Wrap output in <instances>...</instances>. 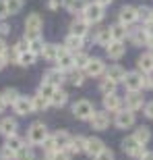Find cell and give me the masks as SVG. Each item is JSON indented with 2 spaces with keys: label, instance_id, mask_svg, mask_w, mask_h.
Listing matches in <instances>:
<instances>
[{
  "label": "cell",
  "instance_id": "6da1fadb",
  "mask_svg": "<svg viewBox=\"0 0 153 160\" xmlns=\"http://www.w3.org/2000/svg\"><path fill=\"white\" fill-rule=\"evenodd\" d=\"M48 137V129L44 123H33L27 129V142H29V146H41V143L46 142Z\"/></svg>",
  "mask_w": 153,
  "mask_h": 160
},
{
  "label": "cell",
  "instance_id": "ffe728a7",
  "mask_svg": "<svg viewBox=\"0 0 153 160\" xmlns=\"http://www.w3.org/2000/svg\"><path fill=\"white\" fill-rule=\"evenodd\" d=\"M128 25H122V23H116L110 27V33H112V42H124L128 38Z\"/></svg>",
  "mask_w": 153,
  "mask_h": 160
},
{
  "label": "cell",
  "instance_id": "7dc6e473",
  "mask_svg": "<svg viewBox=\"0 0 153 160\" xmlns=\"http://www.w3.org/2000/svg\"><path fill=\"white\" fill-rule=\"evenodd\" d=\"M145 89H153V71L151 73H145V83H143Z\"/></svg>",
  "mask_w": 153,
  "mask_h": 160
},
{
  "label": "cell",
  "instance_id": "8992f818",
  "mask_svg": "<svg viewBox=\"0 0 153 160\" xmlns=\"http://www.w3.org/2000/svg\"><path fill=\"white\" fill-rule=\"evenodd\" d=\"M56 65H58L60 71L68 73L71 69H75V54L66 48H60L58 50V58H56Z\"/></svg>",
  "mask_w": 153,
  "mask_h": 160
},
{
  "label": "cell",
  "instance_id": "f907efd6",
  "mask_svg": "<svg viewBox=\"0 0 153 160\" xmlns=\"http://www.w3.org/2000/svg\"><path fill=\"white\" fill-rule=\"evenodd\" d=\"M8 33H11V25L0 21V36H8Z\"/></svg>",
  "mask_w": 153,
  "mask_h": 160
},
{
  "label": "cell",
  "instance_id": "ac0fdd59",
  "mask_svg": "<svg viewBox=\"0 0 153 160\" xmlns=\"http://www.w3.org/2000/svg\"><path fill=\"white\" fill-rule=\"evenodd\" d=\"M17 129H19L17 121H15V119H11V117H4V119L0 121V133H2L4 137L15 135V133H17Z\"/></svg>",
  "mask_w": 153,
  "mask_h": 160
},
{
  "label": "cell",
  "instance_id": "f35d334b",
  "mask_svg": "<svg viewBox=\"0 0 153 160\" xmlns=\"http://www.w3.org/2000/svg\"><path fill=\"white\" fill-rule=\"evenodd\" d=\"M19 92L15 88H6L4 92H2V98H4V102L6 104H15V102H17V98H19Z\"/></svg>",
  "mask_w": 153,
  "mask_h": 160
},
{
  "label": "cell",
  "instance_id": "4dcf8cb0",
  "mask_svg": "<svg viewBox=\"0 0 153 160\" xmlns=\"http://www.w3.org/2000/svg\"><path fill=\"white\" fill-rule=\"evenodd\" d=\"M66 79H68V83H72L75 88H79V85H83L85 73H83L81 69H71V71L66 73Z\"/></svg>",
  "mask_w": 153,
  "mask_h": 160
},
{
  "label": "cell",
  "instance_id": "30bf717a",
  "mask_svg": "<svg viewBox=\"0 0 153 160\" xmlns=\"http://www.w3.org/2000/svg\"><path fill=\"white\" fill-rule=\"evenodd\" d=\"M114 123H116L118 129H128V127H132V125H135V112H132V110L122 108V110H118V112H116Z\"/></svg>",
  "mask_w": 153,
  "mask_h": 160
},
{
  "label": "cell",
  "instance_id": "7c38bea8",
  "mask_svg": "<svg viewBox=\"0 0 153 160\" xmlns=\"http://www.w3.org/2000/svg\"><path fill=\"white\" fill-rule=\"evenodd\" d=\"M104 148H106V146H104V142H101L100 137H85V148H83L85 154H89V156L95 158Z\"/></svg>",
  "mask_w": 153,
  "mask_h": 160
},
{
  "label": "cell",
  "instance_id": "681fc988",
  "mask_svg": "<svg viewBox=\"0 0 153 160\" xmlns=\"http://www.w3.org/2000/svg\"><path fill=\"white\" fill-rule=\"evenodd\" d=\"M8 17V11H6V2L4 0H0V21H4Z\"/></svg>",
  "mask_w": 153,
  "mask_h": 160
},
{
  "label": "cell",
  "instance_id": "1f68e13d",
  "mask_svg": "<svg viewBox=\"0 0 153 160\" xmlns=\"http://www.w3.org/2000/svg\"><path fill=\"white\" fill-rule=\"evenodd\" d=\"M58 50H60V46H56V44H44L41 56H44L46 60H54V62H56V58H58Z\"/></svg>",
  "mask_w": 153,
  "mask_h": 160
},
{
  "label": "cell",
  "instance_id": "f5cc1de1",
  "mask_svg": "<svg viewBox=\"0 0 153 160\" xmlns=\"http://www.w3.org/2000/svg\"><path fill=\"white\" fill-rule=\"evenodd\" d=\"M143 27H145V31H147V36L151 38V36H153V19H151V21H147Z\"/></svg>",
  "mask_w": 153,
  "mask_h": 160
},
{
  "label": "cell",
  "instance_id": "e0dca14e",
  "mask_svg": "<svg viewBox=\"0 0 153 160\" xmlns=\"http://www.w3.org/2000/svg\"><path fill=\"white\" fill-rule=\"evenodd\" d=\"M68 29H71V33L72 36H79V38H85L89 33V23L87 21H85V19H75V21H72L71 23V27H68Z\"/></svg>",
  "mask_w": 153,
  "mask_h": 160
},
{
  "label": "cell",
  "instance_id": "74e56055",
  "mask_svg": "<svg viewBox=\"0 0 153 160\" xmlns=\"http://www.w3.org/2000/svg\"><path fill=\"white\" fill-rule=\"evenodd\" d=\"M54 92H56V88H54L52 83H48V81H41V83H39V89H37V94L44 96V98H48V100L52 98Z\"/></svg>",
  "mask_w": 153,
  "mask_h": 160
},
{
  "label": "cell",
  "instance_id": "9c48e42d",
  "mask_svg": "<svg viewBox=\"0 0 153 160\" xmlns=\"http://www.w3.org/2000/svg\"><path fill=\"white\" fill-rule=\"evenodd\" d=\"M135 21H139V11H137V6H122L120 12H118V23L122 25H132Z\"/></svg>",
  "mask_w": 153,
  "mask_h": 160
},
{
  "label": "cell",
  "instance_id": "d4e9b609",
  "mask_svg": "<svg viewBox=\"0 0 153 160\" xmlns=\"http://www.w3.org/2000/svg\"><path fill=\"white\" fill-rule=\"evenodd\" d=\"M93 42H95V44H100V46H108V44L112 42V33H110V27H101V29L95 31Z\"/></svg>",
  "mask_w": 153,
  "mask_h": 160
},
{
  "label": "cell",
  "instance_id": "f546056e",
  "mask_svg": "<svg viewBox=\"0 0 153 160\" xmlns=\"http://www.w3.org/2000/svg\"><path fill=\"white\" fill-rule=\"evenodd\" d=\"M31 106H33V112H44V110L50 106V100L44 98V96H39V94H35L31 98Z\"/></svg>",
  "mask_w": 153,
  "mask_h": 160
},
{
  "label": "cell",
  "instance_id": "6f0895ef",
  "mask_svg": "<svg viewBox=\"0 0 153 160\" xmlns=\"http://www.w3.org/2000/svg\"><path fill=\"white\" fill-rule=\"evenodd\" d=\"M145 46H147V48H149V52L153 54V36H151V38L147 40V44H145Z\"/></svg>",
  "mask_w": 153,
  "mask_h": 160
},
{
  "label": "cell",
  "instance_id": "ee69618b",
  "mask_svg": "<svg viewBox=\"0 0 153 160\" xmlns=\"http://www.w3.org/2000/svg\"><path fill=\"white\" fill-rule=\"evenodd\" d=\"M48 160H71V154L66 152V150H56V152H52L50 156H46Z\"/></svg>",
  "mask_w": 153,
  "mask_h": 160
},
{
  "label": "cell",
  "instance_id": "db71d44e",
  "mask_svg": "<svg viewBox=\"0 0 153 160\" xmlns=\"http://www.w3.org/2000/svg\"><path fill=\"white\" fill-rule=\"evenodd\" d=\"M58 6H60V0H50V2H48V8H50V11H56Z\"/></svg>",
  "mask_w": 153,
  "mask_h": 160
},
{
  "label": "cell",
  "instance_id": "f6af8a7d",
  "mask_svg": "<svg viewBox=\"0 0 153 160\" xmlns=\"http://www.w3.org/2000/svg\"><path fill=\"white\" fill-rule=\"evenodd\" d=\"M17 160H35V156L29 148H23L21 152H17Z\"/></svg>",
  "mask_w": 153,
  "mask_h": 160
},
{
  "label": "cell",
  "instance_id": "277c9868",
  "mask_svg": "<svg viewBox=\"0 0 153 160\" xmlns=\"http://www.w3.org/2000/svg\"><path fill=\"white\" fill-rule=\"evenodd\" d=\"M93 112H95V108L89 100H79V102L72 104V114H75L79 121H89L93 117Z\"/></svg>",
  "mask_w": 153,
  "mask_h": 160
},
{
  "label": "cell",
  "instance_id": "d590c367",
  "mask_svg": "<svg viewBox=\"0 0 153 160\" xmlns=\"http://www.w3.org/2000/svg\"><path fill=\"white\" fill-rule=\"evenodd\" d=\"M75 54V69H85V67H87V62L89 60H91V56H89V54H85V52H81V50H79V52H72Z\"/></svg>",
  "mask_w": 153,
  "mask_h": 160
},
{
  "label": "cell",
  "instance_id": "816d5d0a",
  "mask_svg": "<svg viewBox=\"0 0 153 160\" xmlns=\"http://www.w3.org/2000/svg\"><path fill=\"white\" fill-rule=\"evenodd\" d=\"M145 117H147V119H153V100L145 104Z\"/></svg>",
  "mask_w": 153,
  "mask_h": 160
},
{
  "label": "cell",
  "instance_id": "680465c9",
  "mask_svg": "<svg viewBox=\"0 0 153 160\" xmlns=\"http://www.w3.org/2000/svg\"><path fill=\"white\" fill-rule=\"evenodd\" d=\"M141 160H153V152H145V154L141 156Z\"/></svg>",
  "mask_w": 153,
  "mask_h": 160
},
{
  "label": "cell",
  "instance_id": "9a60e30c",
  "mask_svg": "<svg viewBox=\"0 0 153 160\" xmlns=\"http://www.w3.org/2000/svg\"><path fill=\"white\" fill-rule=\"evenodd\" d=\"M12 108H15V112H17L19 117H27L29 112H33V106H31V98H27V96H19L17 102L12 104Z\"/></svg>",
  "mask_w": 153,
  "mask_h": 160
},
{
  "label": "cell",
  "instance_id": "c3c4849f",
  "mask_svg": "<svg viewBox=\"0 0 153 160\" xmlns=\"http://www.w3.org/2000/svg\"><path fill=\"white\" fill-rule=\"evenodd\" d=\"M0 56H4V58L8 60V46H6L4 38H0Z\"/></svg>",
  "mask_w": 153,
  "mask_h": 160
},
{
  "label": "cell",
  "instance_id": "4316f807",
  "mask_svg": "<svg viewBox=\"0 0 153 160\" xmlns=\"http://www.w3.org/2000/svg\"><path fill=\"white\" fill-rule=\"evenodd\" d=\"M137 65H139V71L151 73V71H153V54H151V52L141 54V56H139V60H137Z\"/></svg>",
  "mask_w": 153,
  "mask_h": 160
},
{
  "label": "cell",
  "instance_id": "e575fe53",
  "mask_svg": "<svg viewBox=\"0 0 153 160\" xmlns=\"http://www.w3.org/2000/svg\"><path fill=\"white\" fill-rule=\"evenodd\" d=\"M35 60H37V54H33L31 50H27V52H21L17 56V65H21V67H31Z\"/></svg>",
  "mask_w": 153,
  "mask_h": 160
},
{
  "label": "cell",
  "instance_id": "2e32d148",
  "mask_svg": "<svg viewBox=\"0 0 153 160\" xmlns=\"http://www.w3.org/2000/svg\"><path fill=\"white\" fill-rule=\"evenodd\" d=\"M124 106H126V110H132V112L143 108V96L139 92H128L124 98Z\"/></svg>",
  "mask_w": 153,
  "mask_h": 160
},
{
  "label": "cell",
  "instance_id": "52a82bcc",
  "mask_svg": "<svg viewBox=\"0 0 153 160\" xmlns=\"http://www.w3.org/2000/svg\"><path fill=\"white\" fill-rule=\"evenodd\" d=\"M124 85H126V89L128 92H141L143 89V83H145V77H143L139 71H130L124 75Z\"/></svg>",
  "mask_w": 153,
  "mask_h": 160
},
{
  "label": "cell",
  "instance_id": "11a10c76",
  "mask_svg": "<svg viewBox=\"0 0 153 160\" xmlns=\"http://www.w3.org/2000/svg\"><path fill=\"white\" fill-rule=\"evenodd\" d=\"M95 2H97L100 6H104V8H106V6H110V4H112L114 0H95Z\"/></svg>",
  "mask_w": 153,
  "mask_h": 160
},
{
  "label": "cell",
  "instance_id": "9f6ffc18",
  "mask_svg": "<svg viewBox=\"0 0 153 160\" xmlns=\"http://www.w3.org/2000/svg\"><path fill=\"white\" fill-rule=\"evenodd\" d=\"M4 108H6V102H4V98H2V94H0V114L4 112Z\"/></svg>",
  "mask_w": 153,
  "mask_h": 160
},
{
  "label": "cell",
  "instance_id": "d6986e66",
  "mask_svg": "<svg viewBox=\"0 0 153 160\" xmlns=\"http://www.w3.org/2000/svg\"><path fill=\"white\" fill-rule=\"evenodd\" d=\"M124 52H126V48H124L122 42H110V44L106 46V54L110 56V58H114V60L122 58Z\"/></svg>",
  "mask_w": 153,
  "mask_h": 160
},
{
  "label": "cell",
  "instance_id": "44dd1931",
  "mask_svg": "<svg viewBox=\"0 0 153 160\" xmlns=\"http://www.w3.org/2000/svg\"><path fill=\"white\" fill-rule=\"evenodd\" d=\"M128 38H130V42H132L135 46H143V44H147V40H149V36H147V31H145V27L130 29V31H128Z\"/></svg>",
  "mask_w": 153,
  "mask_h": 160
},
{
  "label": "cell",
  "instance_id": "5bb4252c",
  "mask_svg": "<svg viewBox=\"0 0 153 160\" xmlns=\"http://www.w3.org/2000/svg\"><path fill=\"white\" fill-rule=\"evenodd\" d=\"M44 81L52 83L54 88H60V85L66 81V73L60 71L58 67H56V69H50V71H46V75H44Z\"/></svg>",
  "mask_w": 153,
  "mask_h": 160
},
{
  "label": "cell",
  "instance_id": "91938a15",
  "mask_svg": "<svg viewBox=\"0 0 153 160\" xmlns=\"http://www.w3.org/2000/svg\"><path fill=\"white\" fill-rule=\"evenodd\" d=\"M6 65V58H4V56H0V71H2V67H4Z\"/></svg>",
  "mask_w": 153,
  "mask_h": 160
},
{
  "label": "cell",
  "instance_id": "cb8c5ba5",
  "mask_svg": "<svg viewBox=\"0 0 153 160\" xmlns=\"http://www.w3.org/2000/svg\"><path fill=\"white\" fill-rule=\"evenodd\" d=\"M83 40L85 38H79V36H72V33H68L64 40V48L66 50H71V52H79L83 48Z\"/></svg>",
  "mask_w": 153,
  "mask_h": 160
},
{
  "label": "cell",
  "instance_id": "ba28073f",
  "mask_svg": "<svg viewBox=\"0 0 153 160\" xmlns=\"http://www.w3.org/2000/svg\"><path fill=\"white\" fill-rule=\"evenodd\" d=\"M89 123H91V127H93L95 131H104L110 127V112H106V110H95L93 117L89 119Z\"/></svg>",
  "mask_w": 153,
  "mask_h": 160
},
{
  "label": "cell",
  "instance_id": "bcb514c9",
  "mask_svg": "<svg viewBox=\"0 0 153 160\" xmlns=\"http://www.w3.org/2000/svg\"><path fill=\"white\" fill-rule=\"evenodd\" d=\"M95 160H114V152H112V150H108V148H104L100 154L95 156Z\"/></svg>",
  "mask_w": 153,
  "mask_h": 160
},
{
  "label": "cell",
  "instance_id": "83f0119b",
  "mask_svg": "<svg viewBox=\"0 0 153 160\" xmlns=\"http://www.w3.org/2000/svg\"><path fill=\"white\" fill-rule=\"evenodd\" d=\"M124 75H126V71H124L120 65H112L110 69H106V77H108V79H112V81H116V83H118V81H122Z\"/></svg>",
  "mask_w": 153,
  "mask_h": 160
},
{
  "label": "cell",
  "instance_id": "b9f144b4",
  "mask_svg": "<svg viewBox=\"0 0 153 160\" xmlns=\"http://www.w3.org/2000/svg\"><path fill=\"white\" fill-rule=\"evenodd\" d=\"M137 11H139V19H143V23L153 19V8H149V6H139Z\"/></svg>",
  "mask_w": 153,
  "mask_h": 160
},
{
  "label": "cell",
  "instance_id": "60d3db41",
  "mask_svg": "<svg viewBox=\"0 0 153 160\" xmlns=\"http://www.w3.org/2000/svg\"><path fill=\"white\" fill-rule=\"evenodd\" d=\"M4 2H6L8 15H17V12L23 8V0H4Z\"/></svg>",
  "mask_w": 153,
  "mask_h": 160
},
{
  "label": "cell",
  "instance_id": "603a6c76",
  "mask_svg": "<svg viewBox=\"0 0 153 160\" xmlns=\"http://www.w3.org/2000/svg\"><path fill=\"white\" fill-rule=\"evenodd\" d=\"M54 143H56V150H66L68 148V143H71V135L66 133V131H56L52 135Z\"/></svg>",
  "mask_w": 153,
  "mask_h": 160
},
{
  "label": "cell",
  "instance_id": "836d02e7",
  "mask_svg": "<svg viewBox=\"0 0 153 160\" xmlns=\"http://www.w3.org/2000/svg\"><path fill=\"white\" fill-rule=\"evenodd\" d=\"M135 139L141 143V146H147L149 139H151V129H149V127H137V131H135Z\"/></svg>",
  "mask_w": 153,
  "mask_h": 160
},
{
  "label": "cell",
  "instance_id": "3957f363",
  "mask_svg": "<svg viewBox=\"0 0 153 160\" xmlns=\"http://www.w3.org/2000/svg\"><path fill=\"white\" fill-rule=\"evenodd\" d=\"M81 15L89 25H97L104 19V6H100L97 2H87V6L83 8Z\"/></svg>",
  "mask_w": 153,
  "mask_h": 160
},
{
  "label": "cell",
  "instance_id": "8fae6325",
  "mask_svg": "<svg viewBox=\"0 0 153 160\" xmlns=\"http://www.w3.org/2000/svg\"><path fill=\"white\" fill-rule=\"evenodd\" d=\"M83 73H85L87 77H101V75L106 73V65H104L101 58H91L87 62V67L83 69Z\"/></svg>",
  "mask_w": 153,
  "mask_h": 160
},
{
  "label": "cell",
  "instance_id": "d6a6232c",
  "mask_svg": "<svg viewBox=\"0 0 153 160\" xmlns=\"http://www.w3.org/2000/svg\"><path fill=\"white\" fill-rule=\"evenodd\" d=\"M4 146H8L12 152H21V150L25 148V139H23V137H19L17 133H15V135L6 137V143H4Z\"/></svg>",
  "mask_w": 153,
  "mask_h": 160
},
{
  "label": "cell",
  "instance_id": "ab89813d",
  "mask_svg": "<svg viewBox=\"0 0 153 160\" xmlns=\"http://www.w3.org/2000/svg\"><path fill=\"white\" fill-rule=\"evenodd\" d=\"M29 50L33 54H37V56H39L41 50H44V40H41L39 36H37V38H31V40H29Z\"/></svg>",
  "mask_w": 153,
  "mask_h": 160
},
{
  "label": "cell",
  "instance_id": "4fadbf2b",
  "mask_svg": "<svg viewBox=\"0 0 153 160\" xmlns=\"http://www.w3.org/2000/svg\"><path fill=\"white\" fill-rule=\"evenodd\" d=\"M122 104H124V100L116 94L104 96V110L106 112H118V110H122Z\"/></svg>",
  "mask_w": 153,
  "mask_h": 160
},
{
  "label": "cell",
  "instance_id": "7402d4cb",
  "mask_svg": "<svg viewBox=\"0 0 153 160\" xmlns=\"http://www.w3.org/2000/svg\"><path fill=\"white\" fill-rule=\"evenodd\" d=\"M62 6H64L68 12H76V15H81L83 8L87 6V0H62Z\"/></svg>",
  "mask_w": 153,
  "mask_h": 160
},
{
  "label": "cell",
  "instance_id": "7a4b0ae2",
  "mask_svg": "<svg viewBox=\"0 0 153 160\" xmlns=\"http://www.w3.org/2000/svg\"><path fill=\"white\" fill-rule=\"evenodd\" d=\"M41 27H44V19H41L37 12L27 15V19H25V38H27V40L37 38L39 31H41Z\"/></svg>",
  "mask_w": 153,
  "mask_h": 160
},
{
  "label": "cell",
  "instance_id": "7bdbcfd3",
  "mask_svg": "<svg viewBox=\"0 0 153 160\" xmlns=\"http://www.w3.org/2000/svg\"><path fill=\"white\" fill-rule=\"evenodd\" d=\"M0 160H17V152H12L8 146L0 148Z\"/></svg>",
  "mask_w": 153,
  "mask_h": 160
},
{
  "label": "cell",
  "instance_id": "f1b7e54d",
  "mask_svg": "<svg viewBox=\"0 0 153 160\" xmlns=\"http://www.w3.org/2000/svg\"><path fill=\"white\" fill-rule=\"evenodd\" d=\"M83 148H85V137L76 135V137H71V143H68L66 152L72 156V154H79V152H83Z\"/></svg>",
  "mask_w": 153,
  "mask_h": 160
},
{
  "label": "cell",
  "instance_id": "484cf974",
  "mask_svg": "<svg viewBox=\"0 0 153 160\" xmlns=\"http://www.w3.org/2000/svg\"><path fill=\"white\" fill-rule=\"evenodd\" d=\"M66 102H68V94H66L62 88H56V92H54L52 98H50V104L56 106V108H60V106H64Z\"/></svg>",
  "mask_w": 153,
  "mask_h": 160
},
{
  "label": "cell",
  "instance_id": "8d00e7d4",
  "mask_svg": "<svg viewBox=\"0 0 153 160\" xmlns=\"http://www.w3.org/2000/svg\"><path fill=\"white\" fill-rule=\"evenodd\" d=\"M116 85H118L116 81H112V79L104 77V81L100 83V89H101V94H104V96H108V94H116Z\"/></svg>",
  "mask_w": 153,
  "mask_h": 160
},
{
  "label": "cell",
  "instance_id": "5b68a950",
  "mask_svg": "<svg viewBox=\"0 0 153 160\" xmlns=\"http://www.w3.org/2000/svg\"><path fill=\"white\" fill-rule=\"evenodd\" d=\"M122 150H124V154H128V156H132V158H141L147 150L143 148L141 143L135 139V135H130V137H124L122 139Z\"/></svg>",
  "mask_w": 153,
  "mask_h": 160
}]
</instances>
